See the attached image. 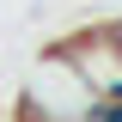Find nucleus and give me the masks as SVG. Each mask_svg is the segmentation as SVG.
<instances>
[{
    "instance_id": "f257e3e1",
    "label": "nucleus",
    "mask_w": 122,
    "mask_h": 122,
    "mask_svg": "<svg viewBox=\"0 0 122 122\" xmlns=\"http://www.w3.org/2000/svg\"><path fill=\"white\" fill-rule=\"evenodd\" d=\"M18 104L37 110L43 122H86L92 104H98V92H92L86 79L55 55V49H37V61H30V73H25V92H18Z\"/></svg>"
},
{
    "instance_id": "f03ea898",
    "label": "nucleus",
    "mask_w": 122,
    "mask_h": 122,
    "mask_svg": "<svg viewBox=\"0 0 122 122\" xmlns=\"http://www.w3.org/2000/svg\"><path fill=\"white\" fill-rule=\"evenodd\" d=\"M116 25H122V18H116Z\"/></svg>"
}]
</instances>
